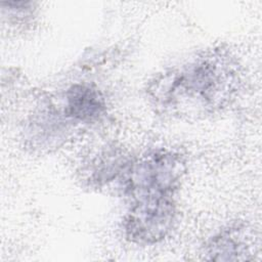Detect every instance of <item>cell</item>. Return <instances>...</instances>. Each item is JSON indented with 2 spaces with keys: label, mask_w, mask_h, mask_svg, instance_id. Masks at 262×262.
Here are the masks:
<instances>
[{
  "label": "cell",
  "mask_w": 262,
  "mask_h": 262,
  "mask_svg": "<svg viewBox=\"0 0 262 262\" xmlns=\"http://www.w3.org/2000/svg\"><path fill=\"white\" fill-rule=\"evenodd\" d=\"M227 74L216 60H196L180 71L168 74L161 81L164 82V89H156V93L164 91V95L159 97L164 102L188 99L210 106L217 101L218 93L225 89Z\"/></svg>",
  "instance_id": "obj_2"
},
{
  "label": "cell",
  "mask_w": 262,
  "mask_h": 262,
  "mask_svg": "<svg viewBox=\"0 0 262 262\" xmlns=\"http://www.w3.org/2000/svg\"><path fill=\"white\" fill-rule=\"evenodd\" d=\"M183 174L180 157L169 150L143 156L130 169L126 191L130 200L124 227L127 237L137 244H155L172 229L175 191Z\"/></svg>",
  "instance_id": "obj_1"
},
{
  "label": "cell",
  "mask_w": 262,
  "mask_h": 262,
  "mask_svg": "<svg viewBox=\"0 0 262 262\" xmlns=\"http://www.w3.org/2000/svg\"><path fill=\"white\" fill-rule=\"evenodd\" d=\"M104 100L97 89L88 85H73L66 94V113L73 119L91 122L104 111Z\"/></svg>",
  "instance_id": "obj_3"
}]
</instances>
